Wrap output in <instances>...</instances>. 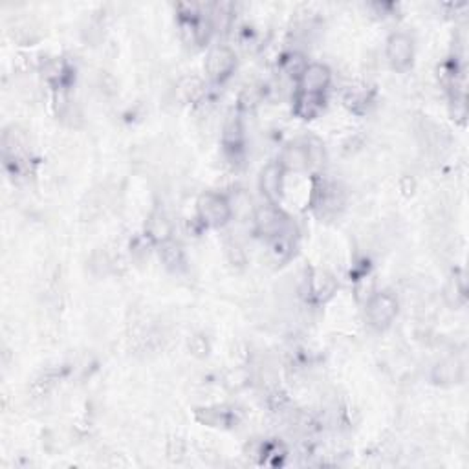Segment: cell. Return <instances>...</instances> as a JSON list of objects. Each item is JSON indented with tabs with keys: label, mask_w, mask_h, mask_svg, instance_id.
<instances>
[{
	"label": "cell",
	"mask_w": 469,
	"mask_h": 469,
	"mask_svg": "<svg viewBox=\"0 0 469 469\" xmlns=\"http://www.w3.org/2000/svg\"><path fill=\"white\" fill-rule=\"evenodd\" d=\"M228 251H229V257H231V263L244 264V253H242V250L237 244H229Z\"/></svg>",
	"instance_id": "cell-18"
},
{
	"label": "cell",
	"mask_w": 469,
	"mask_h": 469,
	"mask_svg": "<svg viewBox=\"0 0 469 469\" xmlns=\"http://www.w3.org/2000/svg\"><path fill=\"white\" fill-rule=\"evenodd\" d=\"M279 164L283 165L285 171H306V169L312 165L310 151H308V145H302V143H292L283 151L280 154Z\"/></svg>",
	"instance_id": "cell-8"
},
{
	"label": "cell",
	"mask_w": 469,
	"mask_h": 469,
	"mask_svg": "<svg viewBox=\"0 0 469 469\" xmlns=\"http://www.w3.org/2000/svg\"><path fill=\"white\" fill-rule=\"evenodd\" d=\"M196 207H199L200 218L207 226H213V228L224 226L233 215L229 200H226L224 196H220L216 193H204L199 199Z\"/></svg>",
	"instance_id": "cell-1"
},
{
	"label": "cell",
	"mask_w": 469,
	"mask_h": 469,
	"mask_svg": "<svg viewBox=\"0 0 469 469\" xmlns=\"http://www.w3.org/2000/svg\"><path fill=\"white\" fill-rule=\"evenodd\" d=\"M464 376V367L462 363L456 359V357H448L443 359L442 363L435 367V372H433V378H435L436 384H458Z\"/></svg>",
	"instance_id": "cell-9"
},
{
	"label": "cell",
	"mask_w": 469,
	"mask_h": 469,
	"mask_svg": "<svg viewBox=\"0 0 469 469\" xmlns=\"http://www.w3.org/2000/svg\"><path fill=\"white\" fill-rule=\"evenodd\" d=\"M328 83H330V70L321 63H312V65H306L305 72L299 78V92L310 95H323Z\"/></svg>",
	"instance_id": "cell-4"
},
{
	"label": "cell",
	"mask_w": 469,
	"mask_h": 469,
	"mask_svg": "<svg viewBox=\"0 0 469 469\" xmlns=\"http://www.w3.org/2000/svg\"><path fill=\"white\" fill-rule=\"evenodd\" d=\"M235 65H237V57H235L231 48L216 46L207 56L206 70L215 81H222L233 72Z\"/></svg>",
	"instance_id": "cell-6"
},
{
	"label": "cell",
	"mask_w": 469,
	"mask_h": 469,
	"mask_svg": "<svg viewBox=\"0 0 469 469\" xmlns=\"http://www.w3.org/2000/svg\"><path fill=\"white\" fill-rule=\"evenodd\" d=\"M242 142V127L241 121H229L224 129V143L228 147H238Z\"/></svg>",
	"instance_id": "cell-15"
},
{
	"label": "cell",
	"mask_w": 469,
	"mask_h": 469,
	"mask_svg": "<svg viewBox=\"0 0 469 469\" xmlns=\"http://www.w3.org/2000/svg\"><path fill=\"white\" fill-rule=\"evenodd\" d=\"M200 92H202V83H200L199 78H185L178 86V94L187 101L194 100Z\"/></svg>",
	"instance_id": "cell-14"
},
{
	"label": "cell",
	"mask_w": 469,
	"mask_h": 469,
	"mask_svg": "<svg viewBox=\"0 0 469 469\" xmlns=\"http://www.w3.org/2000/svg\"><path fill=\"white\" fill-rule=\"evenodd\" d=\"M171 233L172 224L169 222V218L164 213L156 211L149 216V220H147V235H149L152 241L164 244V242L171 241Z\"/></svg>",
	"instance_id": "cell-10"
},
{
	"label": "cell",
	"mask_w": 469,
	"mask_h": 469,
	"mask_svg": "<svg viewBox=\"0 0 469 469\" xmlns=\"http://www.w3.org/2000/svg\"><path fill=\"white\" fill-rule=\"evenodd\" d=\"M464 285L458 279H455L446 288V299L449 301V305H458V302L464 301Z\"/></svg>",
	"instance_id": "cell-16"
},
{
	"label": "cell",
	"mask_w": 469,
	"mask_h": 469,
	"mask_svg": "<svg viewBox=\"0 0 469 469\" xmlns=\"http://www.w3.org/2000/svg\"><path fill=\"white\" fill-rule=\"evenodd\" d=\"M283 180H285V169L279 162H273V164H268L266 167L260 171V191L266 196V200L270 204L275 206L277 202L283 196Z\"/></svg>",
	"instance_id": "cell-7"
},
{
	"label": "cell",
	"mask_w": 469,
	"mask_h": 469,
	"mask_svg": "<svg viewBox=\"0 0 469 469\" xmlns=\"http://www.w3.org/2000/svg\"><path fill=\"white\" fill-rule=\"evenodd\" d=\"M321 107V95H310V94H302L299 92L297 98V114L302 117H310Z\"/></svg>",
	"instance_id": "cell-12"
},
{
	"label": "cell",
	"mask_w": 469,
	"mask_h": 469,
	"mask_svg": "<svg viewBox=\"0 0 469 469\" xmlns=\"http://www.w3.org/2000/svg\"><path fill=\"white\" fill-rule=\"evenodd\" d=\"M162 258H164L165 266L176 270V268L184 264V251H181V248L176 242L167 241L162 244Z\"/></svg>",
	"instance_id": "cell-11"
},
{
	"label": "cell",
	"mask_w": 469,
	"mask_h": 469,
	"mask_svg": "<svg viewBox=\"0 0 469 469\" xmlns=\"http://www.w3.org/2000/svg\"><path fill=\"white\" fill-rule=\"evenodd\" d=\"M398 314V301L394 295L384 292L374 293L367 305V317L374 328H387Z\"/></svg>",
	"instance_id": "cell-2"
},
{
	"label": "cell",
	"mask_w": 469,
	"mask_h": 469,
	"mask_svg": "<svg viewBox=\"0 0 469 469\" xmlns=\"http://www.w3.org/2000/svg\"><path fill=\"white\" fill-rule=\"evenodd\" d=\"M260 98H263V90H260L258 86H255V85L246 86L244 92H242V95H241V103H242V107L250 108V107H255V105L260 101Z\"/></svg>",
	"instance_id": "cell-17"
},
{
	"label": "cell",
	"mask_w": 469,
	"mask_h": 469,
	"mask_svg": "<svg viewBox=\"0 0 469 469\" xmlns=\"http://www.w3.org/2000/svg\"><path fill=\"white\" fill-rule=\"evenodd\" d=\"M253 220L255 224H257L258 231L264 233V235H268V237L271 238L288 231V226H290L288 220L277 211L275 207H273V204H268V206L255 209Z\"/></svg>",
	"instance_id": "cell-5"
},
{
	"label": "cell",
	"mask_w": 469,
	"mask_h": 469,
	"mask_svg": "<svg viewBox=\"0 0 469 469\" xmlns=\"http://www.w3.org/2000/svg\"><path fill=\"white\" fill-rule=\"evenodd\" d=\"M306 68V63L305 59H302V56H299V53H292V56H288L285 59V63H283V72L288 75V78H301V73L305 72Z\"/></svg>",
	"instance_id": "cell-13"
},
{
	"label": "cell",
	"mask_w": 469,
	"mask_h": 469,
	"mask_svg": "<svg viewBox=\"0 0 469 469\" xmlns=\"http://www.w3.org/2000/svg\"><path fill=\"white\" fill-rule=\"evenodd\" d=\"M414 44L407 33H392L387 41V59L398 72H405L413 65Z\"/></svg>",
	"instance_id": "cell-3"
}]
</instances>
